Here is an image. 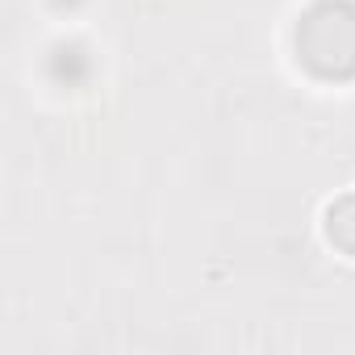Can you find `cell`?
Wrapping results in <instances>:
<instances>
[{"mask_svg":"<svg viewBox=\"0 0 355 355\" xmlns=\"http://www.w3.org/2000/svg\"><path fill=\"white\" fill-rule=\"evenodd\" d=\"M297 55L322 80L355 76V0H318L297 26Z\"/></svg>","mask_w":355,"mask_h":355,"instance_id":"6da1fadb","label":"cell"},{"mask_svg":"<svg viewBox=\"0 0 355 355\" xmlns=\"http://www.w3.org/2000/svg\"><path fill=\"white\" fill-rule=\"evenodd\" d=\"M330 239L343 247V251H351L355 255V197H343L334 209H330Z\"/></svg>","mask_w":355,"mask_h":355,"instance_id":"7a4b0ae2","label":"cell"}]
</instances>
